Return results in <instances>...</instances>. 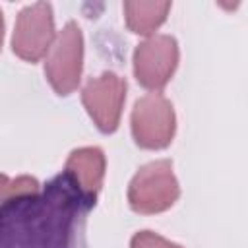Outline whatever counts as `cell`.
Instances as JSON below:
<instances>
[{"label":"cell","instance_id":"cell-1","mask_svg":"<svg viewBox=\"0 0 248 248\" xmlns=\"http://www.w3.org/2000/svg\"><path fill=\"white\" fill-rule=\"evenodd\" d=\"M93 205L66 172L37 194L2 200V248H83L79 236Z\"/></svg>","mask_w":248,"mask_h":248},{"label":"cell","instance_id":"cell-2","mask_svg":"<svg viewBox=\"0 0 248 248\" xmlns=\"http://www.w3.org/2000/svg\"><path fill=\"white\" fill-rule=\"evenodd\" d=\"M180 198V186L169 159H157L138 169L128 184V203L132 211L155 215L170 209Z\"/></svg>","mask_w":248,"mask_h":248},{"label":"cell","instance_id":"cell-3","mask_svg":"<svg viewBox=\"0 0 248 248\" xmlns=\"http://www.w3.org/2000/svg\"><path fill=\"white\" fill-rule=\"evenodd\" d=\"M130 130L138 147L159 151L170 145L176 134V114L172 103L161 93H147L134 103Z\"/></svg>","mask_w":248,"mask_h":248},{"label":"cell","instance_id":"cell-4","mask_svg":"<svg viewBox=\"0 0 248 248\" xmlns=\"http://www.w3.org/2000/svg\"><path fill=\"white\" fill-rule=\"evenodd\" d=\"M56 37L52 6L48 2L29 4L16 17L12 52L25 62H39L41 58H46Z\"/></svg>","mask_w":248,"mask_h":248},{"label":"cell","instance_id":"cell-5","mask_svg":"<svg viewBox=\"0 0 248 248\" xmlns=\"http://www.w3.org/2000/svg\"><path fill=\"white\" fill-rule=\"evenodd\" d=\"M83 72V33L76 21H68L45 58V76L58 95L78 89Z\"/></svg>","mask_w":248,"mask_h":248},{"label":"cell","instance_id":"cell-6","mask_svg":"<svg viewBox=\"0 0 248 248\" xmlns=\"http://www.w3.org/2000/svg\"><path fill=\"white\" fill-rule=\"evenodd\" d=\"M180 60L178 43L170 35H151L134 48L132 66L136 81L159 93L174 76Z\"/></svg>","mask_w":248,"mask_h":248},{"label":"cell","instance_id":"cell-7","mask_svg":"<svg viewBox=\"0 0 248 248\" xmlns=\"http://www.w3.org/2000/svg\"><path fill=\"white\" fill-rule=\"evenodd\" d=\"M126 79L114 72H103L97 78H91L81 89V103L103 134H112L118 130L124 101H126Z\"/></svg>","mask_w":248,"mask_h":248},{"label":"cell","instance_id":"cell-8","mask_svg":"<svg viewBox=\"0 0 248 248\" xmlns=\"http://www.w3.org/2000/svg\"><path fill=\"white\" fill-rule=\"evenodd\" d=\"M105 167H107V159L103 149L97 145H87V147H78L68 155L64 172L72 178L78 190L89 202L95 203L97 194L101 192L103 186Z\"/></svg>","mask_w":248,"mask_h":248},{"label":"cell","instance_id":"cell-9","mask_svg":"<svg viewBox=\"0 0 248 248\" xmlns=\"http://www.w3.org/2000/svg\"><path fill=\"white\" fill-rule=\"evenodd\" d=\"M170 2H143V0H128L122 4L126 27L143 37L157 35L155 31L167 21L170 12Z\"/></svg>","mask_w":248,"mask_h":248},{"label":"cell","instance_id":"cell-10","mask_svg":"<svg viewBox=\"0 0 248 248\" xmlns=\"http://www.w3.org/2000/svg\"><path fill=\"white\" fill-rule=\"evenodd\" d=\"M41 192V184L33 176H16L8 178L6 174L2 176V200L17 198V196H27V194H37Z\"/></svg>","mask_w":248,"mask_h":248},{"label":"cell","instance_id":"cell-11","mask_svg":"<svg viewBox=\"0 0 248 248\" xmlns=\"http://www.w3.org/2000/svg\"><path fill=\"white\" fill-rule=\"evenodd\" d=\"M130 248H182V246L167 240L165 236L153 231H138L130 240Z\"/></svg>","mask_w":248,"mask_h":248}]
</instances>
